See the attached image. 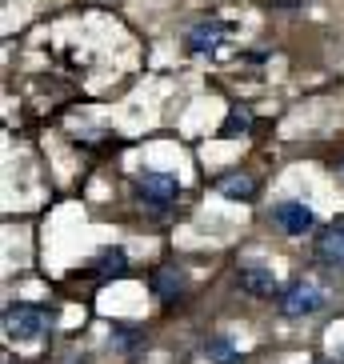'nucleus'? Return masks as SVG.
I'll list each match as a JSON object with an SVG mask.
<instances>
[{
    "label": "nucleus",
    "instance_id": "obj_1",
    "mask_svg": "<svg viewBox=\"0 0 344 364\" xmlns=\"http://www.w3.org/2000/svg\"><path fill=\"white\" fill-rule=\"evenodd\" d=\"M48 312L41 304H9L4 309V336L12 344H28V341H41L48 332Z\"/></svg>",
    "mask_w": 344,
    "mask_h": 364
},
{
    "label": "nucleus",
    "instance_id": "obj_2",
    "mask_svg": "<svg viewBox=\"0 0 344 364\" xmlns=\"http://www.w3.org/2000/svg\"><path fill=\"white\" fill-rule=\"evenodd\" d=\"M136 200L144 204L149 213L164 216L172 204L181 200V184H176V176H168V172H140L136 176Z\"/></svg>",
    "mask_w": 344,
    "mask_h": 364
},
{
    "label": "nucleus",
    "instance_id": "obj_3",
    "mask_svg": "<svg viewBox=\"0 0 344 364\" xmlns=\"http://www.w3.org/2000/svg\"><path fill=\"white\" fill-rule=\"evenodd\" d=\"M272 225L284 236H308L316 228V213L304 200H276L272 204Z\"/></svg>",
    "mask_w": 344,
    "mask_h": 364
},
{
    "label": "nucleus",
    "instance_id": "obj_4",
    "mask_svg": "<svg viewBox=\"0 0 344 364\" xmlns=\"http://www.w3.org/2000/svg\"><path fill=\"white\" fill-rule=\"evenodd\" d=\"M228 36H232V24L213 16V21H200V24H193V28L184 33V48H188L193 56H213Z\"/></svg>",
    "mask_w": 344,
    "mask_h": 364
},
{
    "label": "nucleus",
    "instance_id": "obj_5",
    "mask_svg": "<svg viewBox=\"0 0 344 364\" xmlns=\"http://www.w3.org/2000/svg\"><path fill=\"white\" fill-rule=\"evenodd\" d=\"M276 304H280V312H284V316H308V312L324 309V296H321V289H316V284L296 280V284H289V289H280Z\"/></svg>",
    "mask_w": 344,
    "mask_h": 364
},
{
    "label": "nucleus",
    "instance_id": "obj_6",
    "mask_svg": "<svg viewBox=\"0 0 344 364\" xmlns=\"http://www.w3.org/2000/svg\"><path fill=\"white\" fill-rule=\"evenodd\" d=\"M237 284L248 292V296H280L276 272L264 268V264H240L237 268Z\"/></svg>",
    "mask_w": 344,
    "mask_h": 364
},
{
    "label": "nucleus",
    "instance_id": "obj_7",
    "mask_svg": "<svg viewBox=\"0 0 344 364\" xmlns=\"http://www.w3.org/2000/svg\"><path fill=\"white\" fill-rule=\"evenodd\" d=\"M316 257L328 268H344V225H328L316 232Z\"/></svg>",
    "mask_w": 344,
    "mask_h": 364
},
{
    "label": "nucleus",
    "instance_id": "obj_8",
    "mask_svg": "<svg viewBox=\"0 0 344 364\" xmlns=\"http://www.w3.org/2000/svg\"><path fill=\"white\" fill-rule=\"evenodd\" d=\"M152 292H156V300H164V304L181 300L184 296V268L161 264L156 272H152Z\"/></svg>",
    "mask_w": 344,
    "mask_h": 364
},
{
    "label": "nucleus",
    "instance_id": "obj_9",
    "mask_svg": "<svg viewBox=\"0 0 344 364\" xmlns=\"http://www.w3.org/2000/svg\"><path fill=\"white\" fill-rule=\"evenodd\" d=\"M216 193L225 196V200H252L257 196V181L248 172H228L225 181L216 184Z\"/></svg>",
    "mask_w": 344,
    "mask_h": 364
},
{
    "label": "nucleus",
    "instance_id": "obj_10",
    "mask_svg": "<svg viewBox=\"0 0 344 364\" xmlns=\"http://www.w3.org/2000/svg\"><path fill=\"white\" fill-rule=\"evenodd\" d=\"M97 272L100 277H124L129 272V252L124 248H104L97 257Z\"/></svg>",
    "mask_w": 344,
    "mask_h": 364
},
{
    "label": "nucleus",
    "instance_id": "obj_11",
    "mask_svg": "<svg viewBox=\"0 0 344 364\" xmlns=\"http://www.w3.org/2000/svg\"><path fill=\"white\" fill-rule=\"evenodd\" d=\"M205 360L208 364H237L240 353H237V344L228 341V336H213V341L205 344Z\"/></svg>",
    "mask_w": 344,
    "mask_h": 364
},
{
    "label": "nucleus",
    "instance_id": "obj_12",
    "mask_svg": "<svg viewBox=\"0 0 344 364\" xmlns=\"http://www.w3.org/2000/svg\"><path fill=\"white\" fill-rule=\"evenodd\" d=\"M248 124H252V112H248V108H232L220 132H225V136H237V132H248Z\"/></svg>",
    "mask_w": 344,
    "mask_h": 364
},
{
    "label": "nucleus",
    "instance_id": "obj_13",
    "mask_svg": "<svg viewBox=\"0 0 344 364\" xmlns=\"http://www.w3.org/2000/svg\"><path fill=\"white\" fill-rule=\"evenodd\" d=\"M117 341H120V344H132V341H136V332H129V328H117Z\"/></svg>",
    "mask_w": 344,
    "mask_h": 364
},
{
    "label": "nucleus",
    "instance_id": "obj_14",
    "mask_svg": "<svg viewBox=\"0 0 344 364\" xmlns=\"http://www.w3.org/2000/svg\"><path fill=\"white\" fill-rule=\"evenodd\" d=\"M336 172H340V176H344V161H340V164H336Z\"/></svg>",
    "mask_w": 344,
    "mask_h": 364
}]
</instances>
